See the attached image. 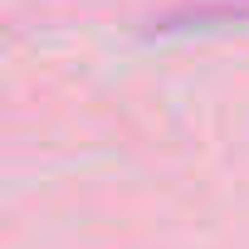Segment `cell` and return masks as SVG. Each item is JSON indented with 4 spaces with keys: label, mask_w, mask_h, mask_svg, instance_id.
Segmentation results:
<instances>
[{
    "label": "cell",
    "mask_w": 249,
    "mask_h": 249,
    "mask_svg": "<svg viewBox=\"0 0 249 249\" xmlns=\"http://www.w3.org/2000/svg\"><path fill=\"white\" fill-rule=\"evenodd\" d=\"M244 20H249V0H196V5H176V10L157 15L147 30L171 39V35H215V30H230Z\"/></svg>",
    "instance_id": "cell-1"
}]
</instances>
